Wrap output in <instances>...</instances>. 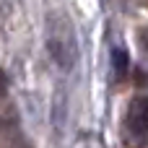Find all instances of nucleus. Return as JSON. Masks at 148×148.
<instances>
[{
	"label": "nucleus",
	"instance_id": "obj_5",
	"mask_svg": "<svg viewBox=\"0 0 148 148\" xmlns=\"http://www.w3.org/2000/svg\"><path fill=\"white\" fill-rule=\"evenodd\" d=\"M8 94V78H5V73L0 70V99Z\"/></svg>",
	"mask_w": 148,
	"mask_h": 148
},
{
	"label": "nucleus",
	"instance_id": "obj_4",
	"mask_svg": "<svg viewBox=\"0 0 148 148\" xmlns=\"http://www.w3.org/2000/svg\"><path fill=\"white\" fill-rule=\"evenodd\" d=\"M135 36H138V44L143 47V52H146V55H148V26H140Z\"/></svg>",
	"mask_w": 148,
	"mask_h": 148
},
{
	"label": "nucleus",
	"instance_id": "obj_2",
	"mask_svg": "<svg viewBox=\"0 0 148 148\" xmlns=\"http://www.w3.org/2000/svg\"><path fill=\"white\" fill-rule=\"evenodd\" d=\"M125 127L133 138H146L148 135V96H135L127 104V114H125Z\"/></svg>",
	"mask_w": 148,
	"mask_h": 148
},
{
	"label": "nucleus",
	"instance_id": "obj_3",
	"mask_svg": "<svg viewBox=\"0 0 148 148\" xmlns=\"http://www.w3.org/2000/svg\"><path fill=\"white\" fill-rule=\"evenodd\" d=\"M112 68H114L117 78L127 75V70H130V57H127V52H125L122 47H114V49H112Z\"/></svg>",
	"mask_w": 148,
	"mask_h": 148
},
{
	"label": "nucleus",
	"instance_id": "obj_1",
	"mask_svg": "<svg viewBox=\"0 0 148 148\" xmlns=\"http://www.w3.org/2000/svg\"><path fill=\"white\" fill-rule=\"evenodd\" d=\"M47 49L49 57L62 68L70 70L78 60V39H75V29L70 23V18L65 13H49L47 16Z\"/></svg>",
	"mask_w": 148,
	"mask_h": 148
}]
</instances>
